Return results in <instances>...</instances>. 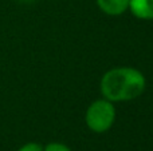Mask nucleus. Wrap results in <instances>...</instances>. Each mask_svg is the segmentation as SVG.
Segmentation results:
<instances>
[{"label":"nucleus","instance_id":"obj_4","mask_svg":"<svg viewBox=\"0 0 153 151\" xmlns=\"http://www.w3.org/2000/svg\"><path fill=\"white\" fill-rule=\"evenodd\" d=\"M97 4L106 15L118 16L129 8V0H97Z\"/></svg>","mask_w":153,"mask_h":151},{"label":"nucleus","instance_id":"obj_5","mask_svg":"<svg viewBox=\"0 0 153 151\" xmlns=\"http://www.w3.org/2000/svg\"><path fill=\"white\" fill-rule=\"evenodd\" d=\"M43 151H71L66 144L63 143H48L47 146L43 149Z\"/></svg>","mask_w":153,"mask_h":151},{"label":"nucleus","instance_id":"obj_1","mask_svg":"<svg viewBox=\"0 0 153 151\" xmlns=\"http://www.w3.org/2000/svg\"><path fill=\"white\" fill-rule=\"evenodd\" d=\"M145 76L132 67H118L108 71L101 79V92L110 102H128L145 91Z\"/></svg>","mask_w":153,"mask_h":151},{"label":"nucleus","instance_id":"obj_6","mask_svg":"<svg viewBox=\"0 0 153 151\" xmlns=\"http://www.w3.org/2000/svg\"><path fill=\"white\" fill-rule=\"evenodd\" d=\"M18 151H43V147L38 143H27L22 146Z\"/></svg>","mask_w":153,"mask_h":151},{"label":"nucleus","instance_id":"obj_3","mask_svg":"<svg viewBox=\"0 0 153 151\" xmlns=\"http://www.w3.org/2000/svg\"><path fill=\"white\" fill-rule=\"evenodd\" d=\"M129 10L137 19L153 20V0H129Z\"/></svg>","mask_w":153,"mask_h":151},{"label":"nucleus","instance_id":"obj_2","mask_svg":"<svg viewBox=\"0 0 153 151\" xmlns=\"http://www.w3.org/2000/svg\"><path fill=\"white\" fill-rule=\"evenodd\" d=\"M85 120L87 127L94 133L108 131L116 120V108L113 106V102L108 99L95 100L87 108Z\"/></svg>","mask_w":153,"mask_h":151},{"label":"nucleus","instance_id":"obj_7","mask_svg":"<svg viewBox=\"0 0 153 151\" xmlns=\"http://www.w3.org/2000/svg\"><path fill=\"white\" fill-rule=\"evenodd\" d=\"M22 1H26V3H31V1H34V0H22Z\"/></svg>","mask_w":153,"mask_h":151}]
</instances>
